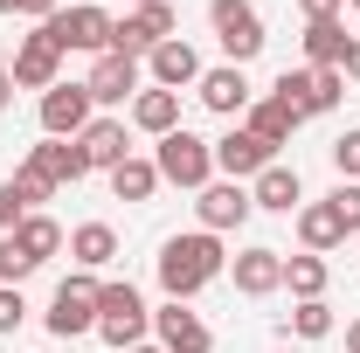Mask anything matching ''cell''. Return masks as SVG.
<instances>
[{
  "mask_svg": "<svg viewBox=\"0 0 360 353\" xmlns=\"http://www.w3.org/2000/svg\"><path fill=\"white\" fill-rule=\"evenodd\" d=\"M222 270H229L222 236H208V229H194V236H167V243H160V291H167L174 305H187L194 291H208Z\"/></svg>",
  "mask_w": 360,
  "mask_h": 353,
  "instance_id": "cell-1",
  "label": "cell"
},
{
  "mask_svg": "<svg viewBox=\"0 0 360 353\" xmlns=\"http://www.w3.org/2000/svg\"><path fill=\"white\" fill-rule=\"evenodd\" d=\"M146 326H153V312H146V298H139L132 284H97V333L118 353L146 347Z\"/></svg>",
  "mask_w": 360,
  "mask_h": 353,
  "instance_id": "cell-2",
  "label": "cell"
},
{
  "mask_svg": "<svg viewBox=\"0 0 360 353\" xmlns=\"http://www.w3.org/2000/svg\"><path fill=\"white\" fill-rule=\"evenodd\" d=\"M153 167H160V180H174V187H187V194H201V187L215 180V146H208V139H194L187 125H180V132L160 139Z\"/></svg>",
  "mask_w": 360,
  "mask_h": 353,
  "instance_id": "cell-3",
  "label": "cell"
},
{
  "mask_svg": "<svg viewBox=\"0 0 360 353\" xmlns=\"http://www.w3.org/2000/svg\"><path fill=\"white\" fill-rule=\"evenodd\" d=\"M208 21H215V42H222V56L236 70L264 49V14H257L250 0H208Z\"/></svg>",
  "mask_w": 360,
  "mask_h": 353,
  "instance_id": "cell-4",
  "label": "cell"
},
{
  "mask_svg": "<svg viewBox=\"0 0 360 353\" xmlns=\"http://www.w3.org/2000/svg\"><path fill=\"white\" fill-rule=\"evenodd\" d=\"M49 333H56V340L97 333V284H90V270H77V277L56 284V298H49Z\"/></svg>",
  "mask_w": 360,
  "mask_h": 353,
  "instance_id": "cell-5",
  "label": "cell"
},
{
  "mask_svg": "<svg viewBox=\"0 0 360 353\" xmlns=\"http://www.w3.org/2000/svg\"><path fill=\"white\" fill-rule=\"evenodd\" d=\"M42 28L56 35V49H63V56H70V49H84V56H104V49H111V14H104V7H90V0L56 7Z\"/></svg>",
  "mask_w": 360,
  "mask_h": 353,
  "instance_id": "cell-6",
  "label": "cell"
},
{
  "mask_svg": "<svg viewBox=\"0 0 360 353\" xmlns=\"http://www.w3.org/2000/svg\"><path fill=\"white\" fill-rule=\"evenodd\" d=\"M194 215L208 236H229V229H243V222L257 215V201H250V187L243 180H208L201 187V201H194Z\"/></svg>",
  "mask_w": 360,
  "mask_h": 353,
  "instance_id": "cell-7",
  "label": "cell"
},
{
  "mask_svg": "<svg viewBox=\"0 0 360 353\" xmlns=\"http://www.w3.org/2000/svg\"><path fill=\"white\" fill-rule=\"evenodd\" d=\"M56 70H63V49H56V35H49V28H35L28 42L14 49V63H7L14 90H56Z\"/></svg>",
  "mask_w": 360,
  "mask_h": 353,
  "instance_id": "cell-8",
  "label": "cell"
},
{
  "mask_svg": "<svg viewBox=\"0 0 360 353\" xmlns=\"http://www.w3.org/2000/svg\"><path fill=\"white\" fill-rule=\"evenodd\" d=\"M35 180H49V187H77V180L90 174V160H84V146L77 139H42V146H28V160H21Z\"/></svg>",
  "mask_w": 360,
  "mask_h": 353,
  "instance_id": "cell-9",
  "label": "cell"
},
{
  "mask_svg": "<svg viewBox=\"0 0 360 353\" xmlns=\"http://www.w3.org/2000/svg\"><path fill=\"white\" fill-rule=\"evenodd\" d=\"M139 56H118V49H104L97 63H90V77H84V90H90V104H125V97H139Z\"/></svg>",
  "mask_w": 360,
  "mask_h": 353,
  "instance_id": "cell-10",
  "label": "cell"
},
{
  "mask_svg": "<svg viewBox=\"0 0 360 353\" xmlns=\"http://www.w3.org/2000/svg\"><path fill=\"white\" fill-rule=\"evenodd\" d=\"M270 160H277V153H270V146L250 132V125H236V132L215 139V174H222V180H257Z\"/></svg>",
  "mask_w": 360,
  "mask_h": 353,
  "instance_id": "cell-11",
  "label": "cell"
},
{
  "mask_svg": "<svg viewBox=\"0 0 360 353\" xmlns=\"http://www.w3.org/2000/svg\"><path fill=\"white\" fill-rule=\"evenodd\" d=\"M153 333H160V347H167V353H215V333H208L187 305H174V298L153 312Z\"/></svg>",
  "mask_w": 360,
  "mask_h": 353,
  "instance_id": "cell-12",
  "label": "cell"
},
{
  "mask_svg": "<svg viewBox=\"0 0 360 353\" xmlns=\"http://www.w3.org/2000/svg\"><path fill=\"white\" fill-rule=\"evenodd\" d=\"M84 125H90V90H84V84L42 90V132H49V139H77Z\"/></svg>",
  "mask_w": 360,
  "mask_h": 353,
  "instance_id": "cell-13",
  "label": "cell"
},
{
  "mask_svg": "<svg viewBox=\"0 0 360 353\" xmlns=\"http://www.w3.org/2000/svg\"><path fill=\"white\" fill-rule=\"evenodd\" d=\"M146 70H153V90H187V84H201V56H194V42H160L153 56H146Z\"/></svg>",
  "mask_w": 360,
  "mask_h": 353,
  "instance_id": "cell-14",
  "label": "cell"
},
{
  "mask_svg": "<svg viewBox=\"0 0 360 353\" xmlns=\"http://www.w3.org/2000/svg\"><path fill=\"white\" fill-rule=\"evenodd\" d=\"M229 270H236V291H243V298H270V291H284V250H264V243H257V250H243Z\"/></svg>",
  "mask_w": 360,
  "mask_h": 353,
  "instance_id": "cell-15",
  "label": "cell"
},
{
  "mask_svg": "<svg viewBox=\"0 0 360 353\" xmlns=\"http://www.w3.org/2000/svg\"><path fill=\"white\" fill-rule=\"evenodd\" d=\"M201 104L208 111H222V118H236V111H250V77L236 70V63H222V70H201Z\"/></svg>",
  "mask_w": 360,
  "mask_h": 353,
  "instance_id": "cell-16",
  "label": "cell"
},
{
  "mask_svg": "<svg viewBox=\"0 0 360 353\" xmlns=\"http://www.w3.org/2000/svg\"><path fill=\"white\" fill-rule=\"evenodd\" d=\"M77 146H84V160H90V167H104V174L132 160V146H125V125H118V118H90L84 132H77Z\"/></svg>",
  "mask_w": 360,
  "mask_h": 353,
  "instance_id": "cell-17",
  "label": "cell"
},
{
  "mask_svg": "<svg viewBox=\"0 0 360 353\" xmlns=\"http://www.w3.org/2000/svg\"><path fill=\"white\" fill-rule=\"evenodd\" d=\"M298 243H305L312 257L340 250V243H347V222H340V208H333V201H305V208H298Z\"/></svg>",
  "mask_w": 360,
  "mask_h": 353,
  "instance_id": "cell-18",
  "label": "cell"
},
{
  "mask_svg": "<svg viewBox=\"0 0 360 353\" xmlns=\"http://www.w3.org/2000/svg\"><path fill=\"white\" fill-rule=\"evenodd\" d=\"M250 201H257V208H277V215L305 208V187H298V167H277V160H270L264 174H257V187H250Z\"/></svg>",
  "mask_w": 360,
  "mask_h": 353,
  "instance_id": "cell-19",
  "label": "cell"
},
{
  "mask_svg": "<svg viewBox=\"0 0 360 353\" xmlns=\"http://www.w3.org/2000/svg\"><path fill=\"white\" fill-rule=\"evenodd\" d=\"M70 257H77V270L118 264V229H111V222H84V229H70Z\"/></svg>",
  "mask_w": 360,
  "mask_h": 353,
  "instance_id": "cell-20",
  "label": "cell"
},
{
  "mask_svg": "<svg viewBox=\"0 0 360 353\" xmlns=\"http://www.w3.org/2000/svg\"><path fill=\"white\" fill-rule=\"evenodd\" d=\"M347 21H305V70H340L347 63Z\"/></svg>",
  "mask_w": 360,
  "mask_h": 353,
  "instance_id": "cell-21",
  "label": "cell"
},
{
  "mask_svg": "<svg viewBox=\"0 0 360 353\" xmlns=\"http://www.w3.org/2000/svg\"><path fill=\"white\" fill-rule=\"evenodd\" d=\"M132 125L153 132V139L180 132V97H174V90H139V97H132Z\"/></svg>",
  "mask_w": 360,
  "mask_h": 353,
  "instance_id": "cell-22",
  "label": "cell"
},
{
  "mask_svg": "<svg viewBox=\"0 0 360 353\" xmlns=\"http://www.w3.org/2000/svg\"><path fill=\"white\" fill-rule=\"evenodd\" d=\"M298 125H305V118H298L291 104H277V97H264V104H250V132L264 139L270 153H277V146H291V132H298Z\"/></svg>",
  "mask_w": 360,
  "mask_h": 353,
  "instance_id": "cell-23",
  "label": "cell"
},
{
  "mask_svg": "<svg viewBox=\"0 0 360 353\" xmlns=\"http://www.w3.org/2000/svg\"><path fill=\"white\" fill-rule=\"evenodd\" d=\"M326 277H333V270H326V257H312V250H305V257H284V291H291L298 305H305V298H326Z\"/></svg>",
  "mask_w": 360,
  "mask_h": 353,
  "instance_id": "cell-24",
  "label": "cell"
},
{
  "mask_svg": "<svg viewBox=\"0 0 360 353\" xmlns=\"http://www.w3.org/2000/svg\"><path fill=\"white\" fill-rule=\"evenodd\" d=\"M153 187H160V167H153V160H125V167H111V194H118V201H153Z\"/></svg>",
  "mask_w": 360,
  "mask_h": 353,
  "instance_id": "cell-25",
  "label": "cell"
},
{
  "mask_svg": "<svg viewBox=\"0 0 360 353\" xmlns=\"http://www.w3.org/2000/svg\"><path fill=\"white\" fill-rule=\"evenodd\" d=\"M14 243H21V250H28L35 264H49V257H56V250H63L70 236H63V222H49V215H28L21 229H14Z\"/></svg>",
  "mask_w": 360,
  "mask_h": 353,
  "instance_id": "cell-26",
  "label": "cell"
},
{
  "mask_svg": "<svg viewBox=\"0 0 360 353\" xmlns=\"http://www.w3.org/2000/svg\"><path fill=\"white\" fill-rule=\"evenodd\" d=\"M291 333H298V340H326V333H333V305H326V298L291 305Z\"/></svg>",
  "mask_w": 360,
  "mask_h": 353,
  "instance_id": "cell-27",
  "label": "cell"
},
{
  "mask_svg": "<svg viewBox=\"0 0 360 353\" xmlns=\"http://www.w3.org/2000/svg\"><path fill=\"white\" fill-rule=\"evenodd\" d=\"M35 270H42V264H35V257L14 243V236H0V284H28Z\"/></svg>",
  "mask_w": 360,
  "mask_h": 353,
  "instance_id": "cell-28",
  "label": "cell"
},
{
  "mask_svg": "<svg viewBox=\"0 0 360 353\" xmlns=\"http://www.w3.org/2000/svg\"><path fill=\"white\" fill-rule=\"evenodd\" d=\"M326 201L340 208V222H347V236H360V180H340V187H333Z\"/></svg>",
  "mask_w": 360,
  "mask_h": 353,
  "instance_id": "cell-29",
  "label": "cell"
},
{
  "mask_svg": "<svg viewBox=\"0 0 360 353\" xmlns=\"http://www.w3.org/2000/svg\"><path fill=\"white\" fill-rule=\"evenodd\" d=\"M333 167H340V180H360V125L333 139Z\"/></svg>",
  "mask_w": 360,
  "mask_h": 353,
  "instance_id": "cell-30",
  "label": "cell"
},
{
  "mask_svg": "<svg viewBox=\"0 0 360 353\" xmlns=\"http://www.w3.org/2000/svg\"><path fill=\"white\" fill-rule=\"evenodd\" d=\"M21 319H28V298H21V284H0V333H21Z\"/></svg>",
  "mask_w": 360,
  "mask_h": 353,
  "instance_id": "cell-31",
  "label": "cell"
},
{
  "mask_svg": "<svg viewBox=\"0 0 360 353\" xmlns=\"http://www.w3.org/2000/svg\"><path fill=\"white\" fill-rule=\"evenodd\" d=\"M298 14H305V21H340L347 0H298Z\"/></svg>",
  "mask_w": 360,
  "mask_h": 353,
  "instance_id": "cell-32",
  "label": "cell"
},
{
  "mask_svg": "<svg viewBox=\"0 0 360 353\" xmlns=\"http://www.w3.org/2000/svg\"><path fill=\"white\" fill-rule=\"evenodd\" d=\"M0 14H35V21H49L56 0H0Z\"/></svg>",
  "mask_w": 360,
  "mask_h": 353,
  "instance_id": "cell-33",
  "label": "cell"
},
{
  "mask_svg": "<svg viewBox=\"0 0 360 353\" xmlns=\"http://www.w3.org/2000/svg\"><path fill=\"white\" fill-rule=\"evenodd\" d=\"M340 77H347V84H360V35L347 42V63H340Z\"/></svg>",
  "mask_w": 360,
  "mask_h": 353,
  "instance_id": "cell-34",
  "label": "cell"
},
{
  "mask_svg": "<svg viewBox=\"0 0 360 353\" xmlns=\"http://www.w3.org/2000/svg\"><path fill=\"white\" fill-rule=\"evenodd\" d=\"M7 104H14V77L0 70V111H7Z\"/></svg>",
  "mask_w": 360,
  "mask_h": 353,
  "instance_id": "cell-35",
  "label": "cell"
},
{
  "mask_svg": "<svg viewBox=\"0 0 360 353\" xmlns=\"http://www.w3.org/2000/svg\"><path fill=\"white\" fill-rule=\"evenodd\" d=\"M347 353H360V319H354V326H347Z\"/></svg>",
  "mask_w": 360,
  "mask_h": 353,
  "instance_id": "cell-36",
  "label": "cell"
},
{
  "mask_svg": "<svg viewBox=\"0 0 360 353\" xmlns=\"http://www.w3.org/2000/svg\"><path fill=\"white\" fill-rule=\"evenodd\" d=\"M132 353H167V347H132Z\"/></svg>",
  "mask_w": 360,
  "mask_h": 353,
  "instance_id": "cell-37",
  "label": "cell"
},
{
  "mask_svg": "<svg viewBox=\"0 0 360 353\" xmlns=\"http://www.w3.org/2000/svg\"><path fill=\"white\" fill-rule=\"evenodd\" d=\"M347 7H360V0H347Z\"/></svg>",
  "mask_w": 360,
  "mask_h": 353,
  "instance_id": "cell-38",
  "label": "cell"
},
{
  "mask_svg": "<svg viewBox=\"0 0 360 353\" xmlns=\"http://www.w3.org/2000/svg\"><path fill=\"white\" fill-rule=\"evenodd\" d=\"M139 7H146V0H139Z\"/></svg>",
  "mask_w": 360,
  "mask_h": 353,
  "instance_id": "cell-39",
  "label": "cell"
}]
</instances>
